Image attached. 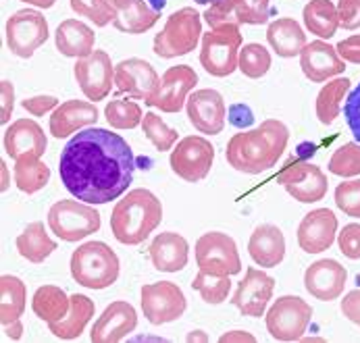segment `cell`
I'll list each match as a JSON object with an SVG mask.
<instances>
[{
  "instance_id": "10",
  "label": "cell",
  "mask_w": 360,
  "mask_h": 343,
  "mask_svg": "<svg viewBox=\"0 0 360 343\" xmlns=\"http://www.w3.org/2000/svg\"><path fill=\"white\" fill-rule=\"evenodd\" d=\"M6 46L19 58H30L49 40V21L40 11L23 8L8 17L6 25Z\"/></svg>"
},
{
  "instance_id": "26",
  "label": "cell",
  "mask_w": 360,
  "mask_h": 343,
  "mask_svg": "<svg viewBox=\"0 0 360 343\" xmlns=\"http://www.w3.org/2000/svg\"><path fill=\"white\" fill-rule=\"evenodd\" d=\"M248 252L252 262L262 268H275L285 258V238L277 225L262 223L250 235Z\"/></svg>"
},
{
  "instance_id": "51",
  "label": "cell",
  "mask_w": 360,
  "mask_h": 343,
  "mask_svg": "<svg viewBox=\"0 0 360 343\" xmlns=\"http://www.w3.org/2000/svg\"><path fill=\"white\" fill-rule=\"evenodd\" d=\"M342 314L360 327V290H354L350 294L344 295L342 299Z\"/></svg>"
},
{
  "instance_id": "6",
  "label": "cell",
  "mask_w": 360,
  "mask_h": 343,
  "mask_svg": "<svg viewBox=\"0 0 360 343\" xmlns=\"http://www.w3.org/2000/svg\"><path fill=\"white\" fill-rule=\"evenodd\" d=\"M242 50L240 25L225 23L202 34L200 44V65L212 77H229L238 71V58Z\"/></svg>"
},
{
  "instance_id": "8",
  "label": "cell",
  "mask_w": 360,
  "mask_h": 343,
  "mask_svg": "<svg viewBox=\"0 0 360 343\" xmlns=\"http://www.w3.org/2000/svg\"><path fill=\"white\" fill-rule=\"evenodd\" d=\"M312 321V306L298 295H281L266 312V331L277 342H300Z\"/></svg>"
},
{
  "instance_id": "12",
  "label": "cell",
  "mask_w": 360,
  "mask_h": 343,
  "mask_svg": "<svg viewBox=\"0 0 360 343\" xmlns=\"http://www.w3.org/2000/svg\"><path fill=\"white\" fill-rule=\"evenodd\" d=\"M142 314L150 325H167L184 316L188 302L179 285L171 281L146 283L140 290Z\"/></svg>"
},
{
  "instance_id": "22",
  "label": "cell",
  "mask_w": 360,
  "mask_h": 343,
  "mask_svg": "<svg viewBox=\"0 0 360 343\" xmlns=\"http://www.w3.org/2000/svg\"><path fill=\"white\" fill-rule=\"evenodd\" d=\"M300 67L312 84H325L327 79L344 73L346 60L338 54L335 46L323 40H314L300 52Z\"/></svg>"
},
{
  "instance_id": "48",
  "label": "cell",
  "mask_w": 360,
  "mask_h": 343,
  "mask_svg": "<svg viewBox=\"0 0 360 343\" xmlns=\"http://www.w3.org/2000/svg\"><path fill=\"white\" fill-rule=\"evenodd\" d=\"M21 106L23 110H27L30 115L34 117H42V115H49L54 108H58V98L54 96H32V98L21 100Z\"/></svg>"
},
{
  "instance_id": "42",
  "label": "cell",
  "mask_w": 360,
  "mask_h": 343,
  "mask_svg": "<svg viewBox=\"0 0 360 343\" xmlns=\"http://www.w3.org/2000/svg\"><path fill=\"white\" fill-rule=\"evenodd\" d=\"M71 11L88 17L96 27H104L117 19V8L110 0H69Z\"/></svg>"
},
{
  "instance_id": "38",
  "label": "cell",
  "mask_w": 360,
  "mask_h": 343,
  "mask_svg": "<svg viewBox=\"0 0 360 343\" xmlns=\"http://www.w3.org/2000/svg\"><path fill=\"white\" fill-rule=\"evenodd\" d=\"M104 119L112 129H136L142 119V106L134 100L115 98L110 100L104 108Z\"/></svg>"
},
{
  "instance_id": "35",
  "label": "cell",
  "mask_w": 360,
  "mask_h": 343,
  "mask_svg": "<svg viewBox=\"0 0 360 343\" xmlns=\"http://www.w3.org/2000/svg\"><path fill=\"white\" fill-rule=\"evenodd\" d=\"M283 188L294 200H298L302 204H312V202H319V200L325 198L327 188H329V181H327L325 173L321 171V167L309 162L307 169L302 171V175L296 181L283 186Z\"/></svg>"
},
{
  "instance_id": "54",
  "label": "cell",
  "mask_w": 360,
  "mask_h": 343,
  "mask_svg": "<svg viewBox=\"0 0 360 343\" xmlns=\"http://www.w3.org/2000/svg\"><path fill=\"white\" fill-rule=\"evenodd\" d=\"M186 342H208V335H206L205 331H192V333L186 337Z\"/></svg>"
},
{
  "instance_id": "16",
  "label": "cell",
  "mask_w": 360,
  "mask_h": 343,
  "mask_svg": "<svg viewBox=\"0 0 360 343\" xmlns=\"http://www.w3.org/2000/svg\"><path fill=\"white\" fill-rule=\"evenodd\" d=\"M196 84H198V73L190 65L169 67L162 73L160 88L155 98L148 102V106H155L162 112H179L186 106L188 94L196 88Z\"/></svg>"
},
{
  "instance_id": "40",
  "label": "cell",
  "mask_w": 360,
  "mask_h": 343,
  "mask_svg": "<svg viewBox=\"0 0 360 343\" xmlns=\"http://www.w3.org/2000/svg\"><path fill=\"white\" fill-rule=\"evenodd\" d=\"M192 287L200 294V297L205 299L206 304L219 306L223 304L229 292H231V279L229 277H219V275H208L198 271V275L192 281Z\"/></svg>"
},
{
  "instance_id": "47",
  "label": "cell",
  "mask_w": 360,
  "mask_h": 343,
  "mask_svg": "<svg viewBox=\"0 0 360 343\" xmlns=\"http://www.w3.org/2000/svg\"><path fill=\"white\" fill-rule=\"evenodd\" d=\"M338 15L344 30H360V0H340Z\"/></svg>"
},
{
  "instance_id": "55",
  "label": "cell",
  "mask_w": 360,
  "mask_h": 343,
  "mask_svg": "<svg viewBox=\"0 0 360 343\" xmlns=\"http://www.w3.org/2000/svg\"><path fill=\"white\" fill-rule=\"evenodd\" d=\"M23 2H27L32 6H38V8H51V6H54L56 0H23Z\"/></svg>"
},
{
  "instance_id": "3",
  "label": "cell",
  "mask_w": 360,
  "mask_h": 343,
  "mask_svg": "<svg viewBox=\"0 0 360 343\" xmlns=\"http://www.w3.org/2000/svg\"><path fill=\"white\" fill-rule=\"evenodd\" d=\"M162 223V202L144 188L131 190L121 198L110 214V231L123 245L146 242Z\"/></svg>"
},
{
  "instance_id": "39",
  "label": "cell",
  "mask_w": 360,
  "mask_h": 343,
  "mask_svg": "<svg viewBox=\"0 0 360 343\" xmlns=\"http://www.w3.org/2000/svg\"><path fill=\"white\" fill-rule=\"evenodd\" d=\"M238 69L248 79H260L271 69V52L264 48L262 44H257V42L242 46L240 58H238Z\"/></svg>"
},
{
  "instance_id": "27",
  "label": "cell",
  "mask_w": 360,
  "mask_h": 343,
  "mask_svg": "<svg viewBox=\"0 0 360 343\" xmlns=\"http://www.w3.org/2000/svg\"><path fill=\"white\" fill-rule=\"evenodd\" d=\"M117 8L112 27L121 34H144L153 30L160 19V11L153 8L146 0H110Z\"/></svg>"
},
{
  "instance_id": "28",
  "label": "cell",
  "mask_w": 360,
  "mask_h": 343,
  "mask_svg": "<svg viewBox=\"0 0 360 343\" xmlns=\"http://www.w3.org/2000/svg\"><path fill=\"white\" fill-rule=\"evenodd\" d=\"M54 44L56 50L63 56L69 58H84L94 52L96 44V34L92 32L90 25L77 19H65L54 34Z\"/></svg>"
},
{
  "instance_id": "58",
  "label": "cell",
  "mask_w": 360,
  "mask_h": 343,
  "mask_svg": "<svg viewBox=\"0 0 360 343\" xmlns=\"http://www.w3.org/2000/svg\"><path fill=\"white\" fill-rule=\"evenodd\" d=\"M196 4H206V6H210V4H214V2H219V0H194Z\"/></svg>"
},
{
  "instance_id": "2",
  "label": "cell",
  "mask_w": 360,
  "mask_h": 343,
  "mask_svg": "<svg viewBox=\"0 0 360 343\" xmlns=\"http://www.w3.org/2000/svg\"><path fill=\"white\" fill-rule=\"evenodd\" d=\"M290 142V129L277 119H266L257 129L240 131L227 142V162L240 173L258 175L273 169Z\"/></svg>"
},
{
  "instance_id": "36",
  "label": "cell",
  "mask_w": 360,
  "mask_h": 343,
  "mask_svg": "<svg viewBox=\"0 0 360 343\" xmlns=\"http://www.w3.org/2000/svg\"><path fill=\"white\" fill-rule=\"evenodd\" d=\"M51 181V169L38 156H23L15 160V183L23 194H36Z\"/></svg>"
},
{
  "instance_id": "37",
  "label": "cell",
  "mask_w": 360,
  "mask_h": 343,
  "mask_svg": "<svg viewBox=\"0 0 360 343\" xmlns=\"http://www.w3.org/2000/svg\"><path fill=\"white\" fill-rule=\"evenodd\" d=\"M350 86L352 82L348 77H338L325 84V88L316 96V119L321 125H331L340 117L342 100L346 98Z\"/></svg>"
},
{
  "instance_id": "4",
  "label": "cell",
  "mask_w": 360,
  "mask_h": 343,
  "mask_svg": "<svg viewBox=\"0 0 360 343\" xmlns=\"http://www.w3.org/2000/svg\"><path fill=\"white\" fill-rule=\"evenodd\" d=\"M119 256L104 242L82 244L71 254V277L82 287L106 290L119 279Z\"/></svg>"
},
{
  "instance_id": "7",
  "label": "cell",
  "mask_w": 360,
  "mask_h": 343,
  "mask_svg": "<svg viewBox=\"0 0 360 343\" xmlns=\"http://www.w3.org/2000/svg\"><path fill=\"white\" fill-rule=\"evenodd\" d=\"M101 212L82 200H58L49 210V227L63 242H82L101 229Z\"/></svg>"
},
{
  "instance_id": "9",
  "label": "cell",
  "mask_w": 360,
  "mask_h": 343,
  "mask_svg": "<svg viewBox=\"0 0 360 343\" xmlns=\"http://www.w3.org/2000/svg\"><path fill=\"white\" fill-rule=\"evenodd\" d=\"M196 264L202 273L231 277L242 273V258L233 238L221 231H208L196 242Z\"/></svg>"
},
{
  "instance_id": "41",
  "label": "cell",
  "mask_w": 360,
  "mask_h": 343,
  "mask_svg": "<svg viewBox=\"0 0 360 343\" xmlns=\"http://www.w3.org/2000/svg\"><path fill=\"white\" fill-rule=\"evenodd\" d=\"M142 131L146 134L148 142L158 150V152H169L175 148V142L179 138V134L175 129H171L162 117H158L156 112H146L142 119Z\"/></svg>"
},
{
  "instance_id": "17",
  "label": "cell",
  "mask_w": 360,
  "mask_h": 343,
  "mask_svg": "<svg viewBox=\"0 0 360 343\" xmlns=\"http://www.w3.org/2000/svg\"><path fill=\"white\" fill-rule=\"evenodd\" d=\"M138 327V312L129 302H112L104 308L98 321L92 325L90 342L92 343H119Z\"/></svg>"
},
{
  "instance_id": "52",
  "label": "cell",
  "mask_w": 360,
  "mask_h": 343,
  "mask_svg": "<svg viewBox=\"0 0 360 343\" xmlns=\"http://www.w3.org/2000/svg\"><path fill=\"white\" fill-rule=\"evenodd\" d=\"M219 342H221V343H231V342L255 343L257 339H255V337H252L250 333H246V331H229V333L221 335V337H219Z\"/></svg>"
},
{
  "instance_id": "24",
  "label": "cell",
  "mask_w": 360,
  "mask_h": 343,
  "mask_svg": "<svg viewBox=\"0 0 360 343\" xmlns=\"http://www.w3.org/2000/svg\"><path fill=\"white\" fill-rule=\"evenodd\" d=\"M98 121V108L86 100H67L58 108L52 110L51 134L56 140L69 138L84 127H90Z\"/></svg>"
},
{
  "instance_id": "57",
  "label": "cell",
  "mask_w": 360,
  "mask_h": 343,
  "mask_svg": "<svg viewBox=\"0 0 360 343\" xmlns=\"http://www.w3.org/2000/svg\"><path fill=\"white\" fill-rule=\"evenodd\" d=\"M153 8H156V11H160L162 13V8L167 6V0H146Z\"/></svg>"
},
{
  "instance_id": "15",
  "label": "cell",
  "mask_w": 360,
  "mask_h": 343,
  "mask_svg": "<svg viewBox=\"0 0 360 343\" xmlns=\"http://www.w3.org/2000/svg\"><path fill=\"white\" fill-rule=\"evenodd\" d=\"M269 0H219L202 15L210 27L225 23L236 25H264L269 21Z\"/></svg>"
},
{
  "instance_id": "21",
  "label": "cell",
  "mask_w": 360,
  "mask_h": 343,
  "mask_svg": "<svg viewBox=\"0 0 360 343\" xmlns=\"http://www.w3.org/2000/svg\"><path fill=\"white\" fill-rule=\"evenodd\" d=\"M338 235V216L329 208L309 212L298 225V245L307 254H321L329 250Z\"/></svg>"
},
{
  "instance_id": "50",
  "label": "cell",
  "mask_w": 360,
  "mask_h": 343,
  "mask_svg": "<svg viewBox=\"0 0 360 343\" xmlns=\"http://www.w3.org/2000/svg\"><path fill=\"white\" fill-rule=\"evenodd\" d=\"M335 48L344 60H348L352 65H360V36H350V38L342 40Z\"/></svg>"
},
{
  "instance_id": "46",
  "label": "cell",
  "mask_w": 360,
  "mask_h": 343,
  "mask_svg": "<svg viewBox=\"0 0 360 343\" xmlns=\"http://www.w3.org/2000/svg\"><path fill=\"white\" fill-rule=\"evenodd\" d=\"M344 117H346V123H348L352 136L356 138V142L360 144V84L348 94V98H346Z\"/></svg>"
},
{
  "instance_id": "1",
  "label": "cell",
  "mask_w": 360,
  "mask_h": 343,
  "mask_svg": "<svg viewBox=\"0 0 360 343\" xmlns=\"http://www.w3.org/2000/svg\"><path fill=\"white\" fill-rule=\"evenodd\" d=\"M136 158L131 146L103 127H90L67 142L58 173L67 192L86 204H106L121 198L134 181Z\"/></svg>"
},
{
  "instance_id": "53",
  "label": "cell",
  "mask_w": 360,
  "mask_h": 343,
  "mask_svg": "<svg viewBox=\"0 0 360 343\" xmlns=\"http://www.w3.org/2000/svg\"><path fill=\"white\" fill-rule=\"evenodd\" d=\"M2 329H4V335L8 339H13V342H19L23 337V321L21 318L11 323V325H6V327H2Z\"/></svg>"
},
{
  "instance_id": "25",
  "label": "cell",
  "mask_w": 360,
  "mask_h": 343,
  "mask_svg": "<svg viewBox=\"0 0 360 343\" xmlns=\"http://www.w3.org/2000/svg\"><path fill=\"white\" fill-rule=\"evenodd\" d=\"M153 266L160 273H179L188 266L190 245L188 240L175 231L158 233L148 247Z\"/></svg>"
},
{
  "instance_id": "49",
  "label": "cell",
  "mask_w": 360,
  "mask_h": 343,
  "mask_svg": "<svg viewBox=\"0 0 360 343\" xmlns=\"http://www.w3.org/2000/svg\"><path fill=\"white\" fill-rule=\"evenodd\" d=\"M13 106H15V88L11 82L2 79L0 82V123L6 125L8 119L13 117Z\"/></svg>"
},
{
  "instance_id": "32",
  "label": "cell",
  "mask_w": 360,
  "mask_h": 343,
  "mask_svg": "<svg viewBox=\"0 0 360 343\" xmlns=\"http://www.w3.org/2000/svg\"><path fill=\"white\" fill-rule=\"evenodd\" d=\"M302 17L307 30L321 40L333 38L340 27L338 6L331 0H310L302 11Z\"/></svg>"
},
{
  "instance_id": "43",
  "label": "cell",
  "mask_w": 360,
  "mask_h": 343,
  "mask_svg": "<svg viewBox=\"0 0 360 343\" xmlns=\"http://www.w3.org/2000/svg\"><path fill=\"white\" fill-rule=\"evenodd\" d=\"M329 171L338 177H356L360 175V144L348 142L333 152L329 158Z\"/></svg>"
},
{
  "instance_id": "23",
  "label": "cell",
  "mask_w": 360,
  "mask_h": 343,
  "mask_svg": "<svg viewBox=\"0 0 360 343\" xmlns=\"http://www.w3.org/2000/svg\"><path fill=\"white\" fill-rule=\"evenodd\" d=\"M2 144H4V152L13 160H19L23 156L42 158L49 146L44 129L34 119H19L13 125H8Z\"/></svg>"
},
{
  "instance_id": "13",
  "label": "cell",
  "mask_w": 360,
  "mask_h": 343,
  "mask_svg": "<svg viewBox=\"0 0 360 343\" xmlns=\"http://www.w3.org/2000/svg\"><path fill=\"white\" fill-rule=\"evenodd\" d=\"M75 79L84 96L92 102H98L108 96L115 84V65L104 50H94L92 54L77 58L73 67Z\"/></svg>"
},
{
  "instance_id": "56",
  "label": "cell",
  "mask_w": 360,
  "mask_h": 343,
  "mask_svg": "<svg viewBox=\"0 0 360 343\" xmlns=\"http://www.w3.org/2000/svg\"><path fill=\"white\" fill-rule=\"evenodd\" d=\"M0 167H2V186H0V190L6 192V190H8V175H6V164H4V160L0 162Z\"/></svg>"
},
{
  "instance_id": "31",
  "label": "cell",
  "mask_w": 360,
  "mask_h": 343,
  "mask_svg": "<svg viewBox=\"0 0 360 343\" xmlns=\"http://www.w3.org/2000/svg\"><path fill=\"white\" fill-rule=\"evenodd\" d=\"M17 252L21 258L40 264L44 262L52 252L56 250V242L51 240V235L46 233V227L42 221H34L30 223L17 238Z\"/></svg>"
},
{
  "instance_id": "11",
  "label": "cell",
  "mask_w": 360,
  "mask_h": 343,
  "mask_svg": "<svg viewBox=\"0 0 360 343\" xmlns=\"http://www.w3.org/2000/svg\"><path fill=\"white\" fill-rule=\"evenodd\" d=\"M214 162V146L202 138V136H188L179 144L171 150V171L188 181V183H198L208 177L210 169Z\"/></svg>"
},
{
  "instance_id": "5",
  "label": "cell",
  "mask_w": 360,
  "mask_h": 343,
  "mask_svg": "<svg viewBox=\"0 0 360 343\" xmlns=\"http://www.w3.org/2000/svg\"><path fill=\"white\" fill-rule=\"evenodd\" d=\"M200 13L192 6H184L175 11L165 27L155 36V54L160 58L186 56L196 50L202 38V21Z\"/></svg>"
},
{
  "instance_id": "20",
  "label": "cell",
  "mask_w": 360,
  "mask_h": 343,
  "mask_svg": "<svg viewBox=\"0 0 360 343\" xmlns=\"http://www.w3.org/2000/svg\"><path fill=\"white\" fill-rule=\"evenodd\" d=\"M190 123L206 136H219L225 127V100L217 90H198L186 102Z\"/></svg>"
},
{
  "instance_id": "29",
  "label": "cell",
  "mask_w": 360,
  "mask_h": 343,
  "mask_svg": "<svg viewBox=\"0 0 360 343\" xmlns=\"http://www.w3.org/2000/svg\"><path fill=\"white\" fill-rule=\"evenodd\" d=\"M266 42L281 58H294L300 56V52L307 46V34L300 27L296 19L281 17L273 21L266 30Z\"/></svg>"
},
{
  "instance_id": "14",
  "label": "cell",
  "mask_w": 360,
  "mask_h": 343,
  "mask_svg": "<svg viewBox=\"0 0 360 343\" xmlns=\"http://www.w3.org/2000/svg\"><path fill=\"white\" fill-rule=\"evenodd\" d=\"M115 86L119 92L148 104L160 88V77L148 60L131 56L115 65Z\"/></svg>"
},
{
  "instance_id": "18",
  "label": "cell",
  "mask_w": 360,
  "mask_h": 343,
  "mask_svg": "<svg viewBox=\"0 0 360 343\" xmlns=\"http://www.w3.org/2000/svg\"><path fill=\"white\" fill-rule=\"evenodd\" d=\"M275 292V279L266 275L264 271H258L250 266L246 271V277L238 283V290L231 297V304L250 318H258L264 314L266 304L271 302Z\"/></svg>"
},
{
  "instance_id": "34",
  "label": "cell",
  "mask_w": 360,
  "mask_h": 343,
  "mask_svg": "<svg viewBox=\"0 0 360 343\" xmlns=\"http://www.w3.org/2000/svg\"><path fill=\"white\" fill-rule=\"evenodd\" d=\"M69 308H71V297L56 285H42L36 290V294L32 297L34 314L46 325L65 318Z\"/></svg>"
},
{
  "instance_id": "30",
  "label": "cell",
  "mask_w": 360,
  "mask_h": 343,
  "mask_svg": "<svg viewBox=\"0 0 360 343\" xmlns=\"http://www.w3.org/2000/svg\"><path fill=\"white\" fill-rule=\"evenodd\" d=\"M94 314H96V304L88 295L73 294L71 295V308H69L67 316L56 321V323H51L49 331L54 337L65 339V342L77 339Z\"/></svg>"
},
{
  "instance_id": "44",
  "label": "cell",
  "mask_w": 360,
  "mask_h": 343,
  "mask_svg": "<svg viewBox=\"0 0 360 343\" xmlns=\"http://www.w3.org/2000/svg\"><path fill=\"white\" fill-rule=\"evenodd\" d=\"M335 206L344 214L360 219V179L344 181L335 188Z\"/></svg>"
},
{
  "instance_id": "19",
  "label": "cell",
  "mask_w": 360,
  "mask_h": 343,
  "mask_svg": "<svg viewBox=\"0 0 360 343\" xmlns=\"http://www.w3.org/2000/svg\"><path fill=\"white\" fill-rule=\"evenodd\" d=\"M348 281V271L333 258L312 262L304 273V287L312 297L321 302L338 299Z\"/></svg>"
},
{
  "instance_id": "33",
  "label": "cell",
  "mask_w": 360,
  "mask_h": 343,
  "mask_svg": "<svg viewBox=\"0 0 360 343\" xmlns=\"http://www.w3.org/2000/svg\"><path fill=\"white\" fill-rule=\"evenodd\" d=\"M27 287L15 275L0 277V323L2 327L19 321L25 312Z\"/></svg>"
},
{
  "instance_id": "45",
  "label": "cell",
  "mask_w": 360,
  "mask_h": 343,
  "mask_svg": "<svg viewBox=\"0 0 360 343\" xmlns=\"http://www.w3.org/2000/svg\"><path fill=\"white\" fill-rule=\"evenodd\" d=\"M338 245L340 252L350 258V260H360V225L350 223L342 227V233L338 235Z\"/></svg>"
}]
</instances>
